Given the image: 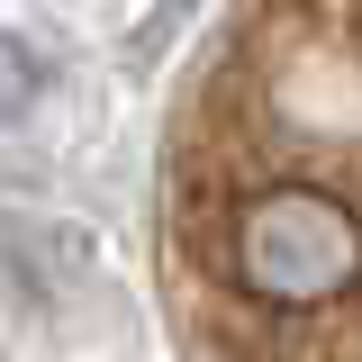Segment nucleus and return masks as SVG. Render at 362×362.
Segmentation results:
<instances>
[{"mask_svg": "<svg viewBox=\"0 0 362 362\" xmlns=\"http://www.w3.org/2000/svg\"><path fill=\"white\" fill-rule=\"evenodd\" d=\"M209 362H362V0H245L173 127Z\"/></svg>", "mask_w": 362, "mask_h": 362, "instance_id": "1", "label": "nucleus"}]
</instances>
